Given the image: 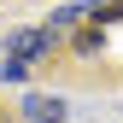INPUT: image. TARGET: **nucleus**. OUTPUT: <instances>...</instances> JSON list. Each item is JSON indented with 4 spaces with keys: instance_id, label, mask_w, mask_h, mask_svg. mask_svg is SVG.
<instances>
[{
    "instance_id": "obj_1",
    "label": "nucleus",
    "mask_w": 123,
    "mask_h": 123,
    "mask_svg": "<svg viewBox=\"0 0 123 123\" xmlns=\"http://www.w3.org/2000/svg\"><path fill=\"white\" fill-rule=\"evenodd\" d=\"M24 117H29V123H65V100H53V94H29V100H24Z\"/></svg>"
},
{
    "instance_id": "obj_2",
    "label": "nucleus",
    "mask_w": 123,
    "mask_h": 123,
    "mask_svg": "<svg viewBox=\"0 0 123 123\" xmlns=\"http://www.w3.org/2000/svg\"><path fill=\"white\" fill-rule=\"evenodd\" d=\"M41 47H47V35H41V29H24V35H12V47H6V59H35Z\"/></svg>"
},
{
    "instance_id": "obj_3",
    "label": "nucleus",
    "mask_w": 123,
    "mask_h": 123,
    "mask_svg": "<svg viewBox=\"0 0 123 123\" xmlns=\"http://www.w3.org/2000/svg\"><path fill=\"white\" fill-rule=\"evenodd\" d=\"M94 6H105V0H94Z\"/></svg>"
},
{
    "instance_id": "obj_4",
    "label": "nucleus",
    "mask_w": 123,
    "mask_h": 123,
    "mask_svg": "<svg viewBox=\"0 0 123 123\" xmlns=\"http://www.w3.org/2000/svg\"><path fill=\"white\" fill-rule=\"evenodd\" d=\"M0 123H6V111H0Z\"/></svg>"
}]
</instances>
